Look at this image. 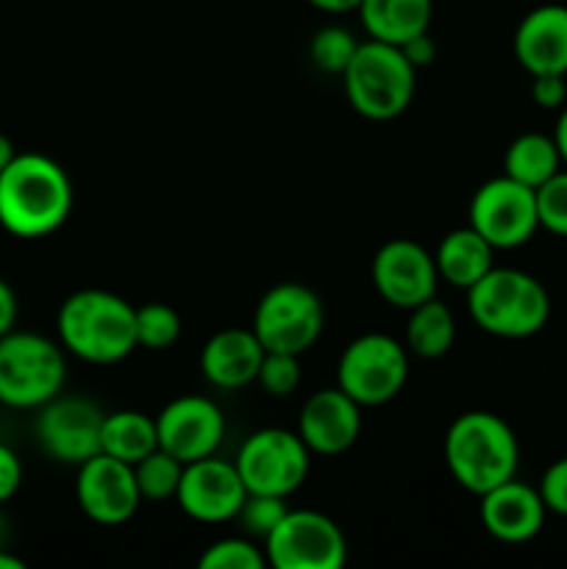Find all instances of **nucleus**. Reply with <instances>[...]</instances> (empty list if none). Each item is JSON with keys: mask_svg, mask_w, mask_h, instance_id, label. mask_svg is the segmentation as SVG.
I'll use <instances>...</instances> for the list:
<instances>
[{"mask_svg": "<svg viewBox=\"0 0 567 569\" xmlns=\"http://www.w3.org/2000/svg\"><path fill=\"white\" fill-rule=\"evenodd\" d=\"M72 211V181L44 153H17L0 172V228L17 239H44Z\"/></svg>", "mask_w": 567, "mask_h": 569, "instance_id": "f257e3e1", "label": "nucleus"}, {"mask_svg": "<svg viewBox=\"0 0 567 569\" xmlns=\"http://www.w3.org/2000/svg\"><path fill=\"white\" fill-rule=\"evenodd\" d=\"M56 331L87 365H117L137 350V306L106 289H78L61 303Z\"/></svg>", "mask_w": 567, "mask_h": 569, "instance_id": "f03ea898", "label": "nucleus"}, {"mask_svg": "<svg viewBox=\"0 0 567 569\" xmlns=\"http://www.w3.org/2000/svg\"><path fill=\"white\" fill-rule=\"evenodd\" d=\"M445 465L454 481L481 498L517 476L520 442L504 417L493 411H465L445 433Z\"/></svg>", "mask_w": 567, "mask_h": 569, "instance_id": "7ed1b4c3", "label": "nucleus"}, {"mask_svg": "<svg viewBox=\"0 0 567 569\" xmlns=\"http://www.w3.org/2000/svg\"><path fill=\"white\" fill-rule=\"evenodd\" d=\"M470 320L500 339H528L550 320V295L539 278L517 267H493L467 289Z\"/></svg>", "mask_w": 567, "mask_h": 569, "instance_id": "20e7f679", "label": "nucleus"}, {"mask_svg": "<svg viewBox=\"0 0 567 569\" xmlns=\"http://www.w3.org/2000/svg\"><path fill=\"white\" fill-rule=\"evenodd\" d=\"M348 103L361 117L376 122L395 120L409 109L417 89V70L398 44L367 39L342 72Z\"/></svg>", "mask_w": 567, "mask_h": 569, "instance_id": "39448f33", "label": "nucleus"}, {"mask_svg": "<svg viewBox=\"0 0 567 569\" xmlns=\"http://www.w3.org/2000/svg\"><path fill=\"white\" fill-rule=\"evenodd\" d=\"M67 381L61 342L33 331H9L0 337V403L9 409H39Z\"/></svg>", "mask_w": 567, "mask_h": 569, "instance_id": "423d86ee", "label": "nucleus"}, {"mask_svg": "<svg viewBox=\"0 0 567 569\" xmlns=\"http://www.w3.org/2000/svg\"><path fill=\"white\" fill-rule=\"evenodd\" d=\"M409 378V350L389 333H361L345 345L337 361V387L365 406H384Z\"/></svg>", "mask_w": 567, "mask_h": 569, "instance_id": "0eeeda50", "label": "nucleus"}, {"mask_svg": "<svg viewBox=\"0 0 567 569\" xmlns=\"http://www.w3.org/2000/svg\"><path fill=\"white\" fill-rule=\"evenodd\" d=\"M326 326V309L315 289L298 281H281L267 289L253 311V333L261 348L304 356L315 348Z\"/></svg>", "mask_w": 567, "mask_h": 569, "instance_id": "6e6552de", "label": "nucleus"}, {"mask_svg": "<svg viewBox=\"0 0 567 569\" xmlns=\"http://www.w3.org/2000/svg\"><path fill=\"white\" fill-rule=\"evenodd\" d=\"M237 470L250 495H278L289 498L304 487L311 467V450L298 431L287 428H261L242 442Z\"/></svg>", "mask_w": 567, "mask_h": 569, "instance_id": "1a4fd4ad", "label": "nucleus"}, {"mask_svg": "<svg viewBox=\"0 0 567 569\" xmlns=\"http://www.w3.org/2000/svg\"><path fill=\"white\" fill-rule=\"evenodd\" d=\"M265 556L276 569H339L348 561V539L322 511L289 509L265 539Z\"/></svg>", "mask_w": 567, "mask_h": 569, "instance_id": "9d476101", "label": "nucleus"}, {"mask_svg": "<svg viewBox=\"0 0 567 569\" xmlns=\"http://www.w3.org/2000/svg\"><path fill=\"white\" fill-rule=\"evenodd\" d=\"M495 250H515L539 231L537 189L498 176L472 192L470 222Z\"/></svg>", "mask_w": 567, "mask_h": 569, "instance_id": "9b49d317", "label": "nucleus"}, {"mask_svg": "<svg viewBox=\"0 0 567 569\" xmlns=\"http://www.w3.org/2000/svg\"><path fill=\"white\" fill-rule=\"evenodd\" d=\"M37 415V442L59 465H83L100 453L103 411L89 398L56 395Z\"/></svg>", "mask_w": 567, "mask_h": 569, "instance_id": "f8f14e48", "label": "nucleus"}, {"mask_svg": "<svg viewBox=\"0 0 567 569\" xmlns=\"http://www.w3.org/2000/svg\"><path fill=\"white\" fill-rule=\"evenodd\" d=\"M76 500L83 517L98 526H122L137 515L142 495H139L133 465L98 453L78 465Z\"/></svg>", "mask_w": 567, "mask_h": 569, "instance_id": "ddd939ff", "label": "nucleus"}, {"mask_svg": "<svg viewBox=\"0 0 567 569\" xmlns=\"http://www.w3.org/2000/svg\"><path fill=\"white\" fill-rule=\"evenodd\" d=\"M245 498H248V487L233 461L217 459L215 453L183 465L176 500L183 515L192 520L206 522V526L237 520Z\"/></svg>", "mask_w": 567, "mask_h": 569, "instance_id": "4468645a", "label": "nucleus"}, {"mask_svg": "<svg viewBox=\"0 0 567 569\" xmlns=\"http://www.w3.org/2000/svg\"><path fill=\"white\" fill-rule=\"evenodd\" d=\"M372 287L395 309H415L437 298L439 272L434 253L415 239H389L372 259Z\"/></svg>", "mask_w": 567, "mask_h": 569, "instance_id": "2eb2a0df", "label": "nucleus"}, {"mask_svg": "<svg viewBox=\"0 0 567 569\" xmlns=\"http://www.w3.org/2000/svg\"><path fill=\"white\" fill-rule=\"evenodd\" d=\"M156 431L159 448L189 465L220 450L226 439V417L215 400L203 395H181L156 415Z\"/></svg>", "mask_w": 567, "mask_h": 569, "instance_id": "dca6fc26", "label": "nucleus"}, {"mask_svg": "<svg viewBox=\"0 0 567 569\" xmlns=\"http://www.w3.org/2000/svg\"><path fill=\"white\" fill-rule=\"evenodd\" d=\"M361 433V406L339 387L317 389L298 415V437L317 456H342Z\"/></svg>", "mask_w": 567, "mask_h": 569, "instance_id": "f3484780", "label": "nucleus"}, {"mask_svg": "<svg viewBox=\"0 0 567 569\" xmlns=\"http://www.w3.org/2000/svg\"><path fill=\"white\" fill-rule=\"evenodd\" d=\"M478 517H481L484 531L493 539L506 545H523L531 542L543 531L548 509H545L539 489L517 481L515 476L481 495Z\"/></svg>", "mask_w": 567, "mask_h": 569, "instance_id": "a211bd4d", "label": "nucleus"}, {"mask_svg": "<svg viewBox=\"0 0 567 569\" xmlns=\"http://www.w3.org/2000/svg\"><path fill=\"white\" fill-rule=\"evenodd\" d=\"M511 48L528 76H567V6L543 3L528 11Z\"/></svg>", "mask_w": 567, "mask_h": 569, "instance_id": "6ab92c4d", "label": "nucleus"}, {"mask_svg": "<svg viewBox=\"0 0 567 569\" xmlns=\"http://www.w3.org/2000/svg\"><path fill=\"white\" fill-rule=\"evenodd\" d=\"M265 348L253 328H222L200 350V372L217 389H242L259 376Z\"/></svg>", "mask_w": 567, "mask_h": 569, "instance_id": "aec40b11", "label": "nucleus"}, {"mask_svg": "<svg viewBox=\"0 0 567 569\" xmlns=\"http://www.w3.org/2000/svg\"><path fill=\"white\" fill-rule=\"evenodd\" d=\"M439 281L456 289H470L495 267V248L472 226L454 228L434 250Z\"/></svg>", "mask_w": 567, "mask_h": 569, "instance_id": "412c9836", "label": "nucleus"}, {"mask_svg": "<svg viewBox=\"0 0 567 569\" xmlns=\"http://www.w3.org/2000/svg\"><path fill=\"white\" fill-rule=\"evenodd\" d=\"M434 14V0H361L359 20L367 37L389 44H404L406 39L428 31Z\"/></svg>", "mask_w": 567, "mask_h": 569, "instance_id": "4be33fe9", "label": "nucleus"}, {"mask_svg": "<svg viewBox=\"0 0 567 569\" xmlns=\"http://www.w3.org/2000/svg\"><path fill=\"white\" fill-rule=\"evenodd\" d=\"M159 448V431H156V417L142 411L122 409L103 417V431H100V453L115 456L126 465H137L145 456Z\"/></svg>", "mask_w": 567, "mask_h": 569, "instance_id": "5701e85b", "label": "nucleus"}, {"mask_svg": "<svg viewBox=\"0 0 567 569\" xmlns=\"http://www.w3.org/2000/svg\"><path fill=\"white\" fill-rule=\"evenodd\" d=\"M561 156L556 148L554 137L548 133L528 131L511 139V144L504 153V176L526 183V187L539 189L548 178H554L561 170Z\"/></svg>", "mask_w": 567, "mask_h": 569, "instance_id": "b1692460", "label": "nucleus"}, {"mask_svg": "<svg viewBox=\"0 0 567 569\" xmlns=\"http://www.w3.org/2000/svg\"><path fill=\"white\" fill-rule=\"evenodd\" d=\"M456 342V317L442 300L431 298L409 309L406 350L417 359H442Z\"/></svg>", "mask_w": 567, "mask_h": 569, "instance_id": "393cba45", "label": "nucleus"}, {"mask_svg": "<svg viewBox=\"0 0 567 569\" xmlns=\"http://www.w3.org/2000/svg\"><path fill=\"white\" fill-rule=\"evenodd\" d=\"M133 476H137L142 500L165 503V500L176 498L178 483H181L183 476V461H178L176 456H170L167 450L156 448L153 453H148L142 461L133 465Z\"/></svg>", "mask_w": 567, "mask_h": 569, "instance_id": "a878e982", "label": "nucleus"}, {"mask_svg": "<svg viewBox=\"0 0 567 569\" xmlns=\"http://www.w3.org/2000/svg\"><path fill=\"white\" fill-rule=\"evenodd\" d=\"M181 337V317L167 303H145L137 309V348L170 350Z\"/></svg>", "mask_w": 567, "mask_h": 569, "instance_id": "bb28decb", "label": "nucleus"}, {"mask_svg": "<svg viewBox=\"0 0 567 569\" xmlns=\"http://www.w3.org/2000/svg\"><path fill=\"white\" fill-rule=\"evenodd\" d=\"M356 48H359V42H356V37L348 28L326 26L311 37L309 56L311 61H315L317 70L331 72V76H342L345 67L354 59Z\"/></svg>", "mask_w": 567, "mask_h": 569, "instance_id": "cd10ccee", "label": "nucleus"}, {"mask_svg": "<svg viewBox=\"0 0 567 569\" xmlns=\"http://www.w3.org/2000/svg\"><path fill=\"white\" fill-rule=\"evenodd\" d=\"M203 569H261L267 565L265 550L242 537H226L211 542L198 559Z\"/></svg>", "mask_w": 567, "mask_h": 569, "instance_id": "c85d7f7f", "label": "nucleus"}, {"mask_svg": "<svg viewBox=\"0 0 567 569\" xmlns=\"http://www.w3.org/2000/svg\"><path fill=\"white\" fill-rule=\"evenodd\" d=\"M289 511L287 498H278V495H250L245 498L242 509H239L237 520L242 522L245 533H250L253 539L265 542L272 531H276L278 522L284 520V515Z\"/></svg>", "mask_w": 567, "mask_h": 569, "instance_id": "c756f323", "label": "nucleus"}, {"mask_svg": "<svg viewBox=\"0 0 567 569\" xmlns=\"http://www.w3.org/2000/svg\"><path fill=\"white\" fill-rule=\"evenodd\" d=\"M300 356L278 353V350H265L256 383L265 389L270 398H287L300 387Z\"/></svg>", "mask_w": 567, "mask_h": 569, "instance_id": "7c9ffc66", "label": "nucleus"}, {"mask_svg": "<svg viewBox=\"0 0 567 569\" xmlns=\"http://www.w3.org/2000/svg\"><path fill=\"white\" fill-rule=\"evenodd\" d=\"M537 214L539 228L567 239V167L537 189Z\"/></svg>", "mask_w": 567, "mask_h": 569, "instance_id": "2f4dec72", "label": "nucleus"}, {"mask_svg": "<svg viewBox=\"0 0 567 569\" xmlns=\"http://www.w3.org/2000/svg\"><path fill=\"white\" fill-rule=\"evenodd\" d=\"M539 495H543V503L548 509V515L567 517V456L565 459H556L548 470L539 478Z\"/></svg>", "mask_w": 567, "mask_h": 569, "instance_id": "473e14b6", "label": "nucleus"}, {"mask_svg": "<svg viewBox=\"0 0 567 569\" xmlns=\"http://www.w3.org/2000/svg\"><path fill=\"white\" fill-rule=\"evenodd\" d=\"M567 76H531V100L539 109L559 111L567 103Z\"/></svg>", "mask_w": 567, "mask_h": 569, "instance_id": "72a5a7b5", "label": "nucleus"}, {"mask_svg": "<svg viewBox=\"0 0 567 569\" xmlns=\"http://www.w3.org/2000/svg\"><path fill=\"white\" fill-rule=\"evenodd\" d=\"M22 483V461L9 445L0 442V503L11 500Z\"/></svg>", "mask_w": 567, "mask_h": 569, "instance_id": "f704fd0d", "label": "nucleus"}, {"mask_svg": "<svg viewBox=\"0 0 567 569\" xmlns=\"http://www.w3.org/2000/svg\"><path fill=\"white\" fill-rule=\"evenodd\" d=\"M400 50H404L406 59L411 61V67L415 70H420V67H428L434 61V56H437V42L431 39V33L422 31L417 33V37L406 39L404 44H398Z\"/></svg>", "mask_w": 567, "mask_h": 569, "instance_id": "c9c22d12", "label": "nucleus"}, {"mask_svg": "<svg viewBox=\"0 0 567 569\" xmlns=\"http://www.w3.org/2000/svg\"><path fill=\"white\" fill-rule=\"evenodd\" d=\"M17 315H20V306H17L14 289L9 287V281L0 278V337H6L9 331H14Z\"/></svg>", "mask_w": 567, "mask_h": 569, "instance_id": "e433bc0d", "label": "nucleus"}, {"mask_svg": "<svg viewBox=\"0 0 567 569\" xmlns=\"http://www.w3.org/2000/svg\"><path fill=\"white\" fill-rule=\"evenodd\" d=\"M306 3L326 14H348V11H359L361 0H306Z\"/></svg>", "mask_w": 567, "mask_h": 569, "instance_id": "4c0bfd02", "label": "nucleus"}, {"mask_svg": "<svg viewBox=\"0 0 567 569\" xmlns=\"http://www.w3.org/2000/svg\"><path fill=\"white\" fill-rule=\"evenodd\" d=\"M554 142L556 148H559V156H561V164L567 167V103L559 109V117H556V126H554Z\"/></svg>", "mask_w": 567, "mask_h": 569, "instance_id": "58836bf2", "label": "nucleus"}, {"mask_svg": "<svg viewBox=\"0 0 567 569\" xmlns=\"http://www.w3.org/2000/svg\"><path fill=\"white\" fill-rule=\"evenodd\" d=\"M14 156H17L14 142H11V139L6 137V133H0V172H3L6 167L11 164V161H14Z\"/></svg>", "mask_w": 567, "mask_h": 569, "instance_id": "ea45409f", "label": "nucleus"}, {"mask_svg": "<svg viewBox=\"0 0 567 569\" xmlns=\"http://www.w3.org/2000/svg\"><path fill=\"white\" fill-rule=\"evenodd\" d=\"M0 569H26V561L9 553V548H0Z\"/></svg>", "mask_w": 567, "mask_h": 569, "instance_id": "a19ab883", "label": "nucleus"}, {"mask_svg": "<svg viewBox=\"0 0 567 569\" xmlns=\"http://www.w3.org/2000/svg\"><path fill=\"white\" fill-rule=\"evenodd\" d=\"M9 522H6V517L0 515V548H6V537H9Z\"/></svg>", "mask_w": 567, "mask_h": 569, "instance_id": "79ce46f5", "label": "nucleus"}]
</instances>
